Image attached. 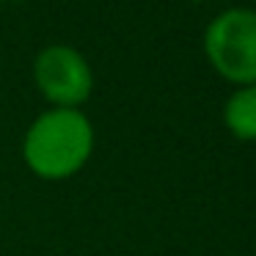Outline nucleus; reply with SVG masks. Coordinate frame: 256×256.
<instances>
[{
  "mask_svg": "<svg viewBox=\"0 0 256 256\" xmlns=\"http://www.w3.org/2000/svg\"><path fill=\"white\" fill-rule=\"evenodd\" d=\"M204 56L212 72L234 88L256 86V8L218 12L204 28Z\"/></svg>",
  "mask_w": 256,
  "mask_h": 256,
  "instance_id": "f03ea898",
  "label": "nucleus"
},
{
  "mask_svg": "<svg viewBox=\"0 0 256 256\" xmlns=\"http://www.w3.org/2000/svg\"><path fill=\"white\" fill-rule=\"evenodd\" d=\"M30 78L47 108H78V110H83V105L91 100L96 83L88 58L78 47L64 42L47 44L36 52L30 64Z\"/></svg>",
  "mask_w": 256,
  "mask_h": 256,
  "instance_id": "7ed1b4c3",
  "label": "nucleus"
},
{
  "mask_svg": "<svg viewBox=\"0 0 256 256\" xmlns=\"http://www.w3.org/2000/svg\"><path fill=\"white\" fill-rule=\"evenodd\" d=\"M223 124L242 144H256V86H240L223 102Z\"/></svg>",
  "mask_w": 256,
  "mask_h": 256,
  "instance_id": "20e7f679",
  "label": "nucleus"
},
{
  "mask_svg": "<svg viewBox=\"0 0 256 256\" xmlns=\"http://www.w3.org/2000/svg\"><path fill=\"white\" fill-rule=\"evenodd\" d=\"M96 149L94 122L78 108H47L28 124L20 154L36 179L64 182L88 166Z\"/></svg>",
  "mask_w": 256,
  "mask_h": 256,
  "instance_id": "f257e3e1",
  "label": "nucleus"
}]
</instances>
